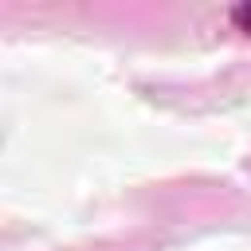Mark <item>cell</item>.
Wrapping results in <instances>:
<instances>
[{
	"label": "cell",
	"mask_w": 251,
	"mask_h": 251,
	"mask_svg": "<svg viewBox=\"0 0 251 251\" xmlns=\"http://www.w3.org/2000/svg\"><path fill=\"white\" fill-rule=\"evenodd\" d=\"M231 20H235L243 31H251V4H239V8L231 12Z\"/></svg>",
	"instance_id": "obj_1"
}]
</instances>
